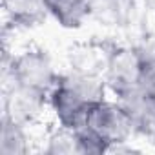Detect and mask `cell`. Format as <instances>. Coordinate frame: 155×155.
<instances>
[{
  "mask_svg": "<svg viewBox=\"0 0 155 155\" xmlns=\"http://www.w3.org/2000/svg\"><path fill=\"white\" fill-rule=\"evenodd\" d=\"M4 9L9 20L20 28L37 26L48 15L44 0H4Z\"/></svg>",
  "mask_w": 155,
  "mask_h": 155,
  "instance_id": "7",
  "label": "cell"
},
{
  "mask_svg": "<svg viewBox=\"0 0 155 155\" xmlns=\"http://www.w3.org/2000/svg\"><path fill=\"white\" fill-rule=\"evenodd\" d=\"M131 120L133 131L155 142V95L137 90L122 99H117Z\"/></svg>",
  "mask_w": 155,
  "mask_h": 155,
  "instance_id": "5",
  "label": "cell"
},
{
  "mask_svg": "<svg viewBox=\"0 0 155 155\" xmlns=\"http://www.w3.org/2000/svg\"><path fill=\"white\" fill-rule=\"evenodd\" d=\"M77 131H86L104 142L108 151L115 144H124L133 131L131 120L119 102H108L106 99L90 106L82 128Z\"/></svg>",
  "mask_w": 155,
  "mask_h": 155,
  "instance_id": "3",
  "label": "cell"
},
{
  "mask_svg": "<svg viewBox=\"0 0 155 155\" xmlns=\"http://www.w3.org/2000/svg\"><path fill=\"white\" fill-rule=\"evenodd\" d=\"M28 153V137L24 124L4 113L0 130V155H24Z\"/></svg>",
  "mask_w": 155,
  "mask_h": 155,
  "instance_id": "8",
  "label": "cell"
},
{
  "mask_svg": "<svg viewBox=\"0 0 155 155\" xmlns=\"http://www.w3.org/2000/svg\"><path fill=\"white\" fill-rule=\"evenodd\" d=\"M8 71L13 88H18L42 99L49 97V91L53 90L58 79L49 55L42 49H28L13 57Z\"/></svg>",
  "mask_w": 155,
  "mask_h": 155,
  "instance_id": "2",
  "label": "cell"
},
{
  "mask_svg": "<svg viewBox=\"0 0 155 155\" xmlns=\"http://www.w3.org/2000/svg\"><path fill=\"white\" fill-rule=\"evenodd\" d=\"M140 48H122L115 46L108 51L106 60V84L110 90L117 95V99H122L137 90L139 86V77H140Z\"/></svg>",
  "mask_w": 155,
  "mask_h": 155,
  "instance_id": "4",
  "label": "cell"
},
{
  "mask_svg": "<svg viewBox=\"0 0 155 155\" xmlns=\"http://www.w3.org/2000/svg\"><path fill=\"white\" fill-rule=\"evenodd\" d=\"M48 15H51L62 28L77 29L88 17H91L90 0H44Z\"/></svg>",
  "mask_w": 155,
  "mask_h": 155,
  "instance_id": "6",
  "label": "cell"
},
{
  "mask_svg": "<svg viewBox=\"0 0 155 155\" xmlns=\"http://www.w3.org/2000/svg\"><path fill=\"white\" fill-rule=\"evenodd\" d=\"M46 151L48 153H79V151H77L75 133L60 126V131L55 133L49 139V146H48Z\"/></svg>",
  "mask_w": 155,
  "mask_h": 155,
  "instance_id": "10",
  "label": "cell"
},
{
  "mask_svg": "<svg viewBox=\"0 0 155 155\" xmlns=\"http://www.w3.org/2000/svg\"><path fill=\"white\" fill-rule=\"evenodd\" d=\"M104 86L106 81L102 82L99 75H58L48 99L60 126L69 131L82 128L90 106L104 101Z\"/></svg>",
  "mask_w": 155,
  "mask_h": 155,
  "instance_id": "1",
  "label": "cell"
},
{
  "mask_svg": "<svg viewBox=\"0 0 155 155\" xmlns=\"http://www.w3.org/2000/svg\"><path fill=\"white\" fill-rule=\"evenodd\" d=\"M142 62H140V77H139V86L144 93L155 95V53L140 48Z\"/></svg>",
  "mask_w": 155,
  "mask_h": 155,
  "instance_id": "9",
  "label": "cell"
}]
</instances>
